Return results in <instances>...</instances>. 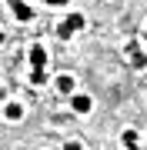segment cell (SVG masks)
Listing matches in <instances>:
<instances>
[{
  "label": "cell",
  "mask_w": 147,
  "mask_h": 150,
  "mask_svg": "<svg viewBox=\"0 0 147 150\" xmlns=\"http://www.w3.org/2000/svg\"><path fill=\"white\" fill-rule=\"evenodd\" d=\"M131 64H134L137 70H144V67H147V54H144V50H137V54L131 57Z\"/></svg>",
  "instance_id": "9c48e42d"
},
{
  "label": "cell",
  "mask_w": 147,
  "mask_h": 150,
  "mask_svg": "<svg viewBox=\"0 0 147 150\" xmlns=\"http://www.w3.org/2000/svg\"><path fill=\"white\" fill-rule=\"evenodd\" d=\"M47 7H67V0H44Z\"/></svg>",
  "instance_id": "7c38bea8"
},
{
  "label": "cell",
  "mask_w": 147,
  "mask_h": 150,
  "mask_svg": "<svg viewBox=\"0 0 147 150\" xmlns=\"http://www.w3.org/2000/svg\"><path fill=\"white\" fill-rule=\"evenodd\" d=\"M124 150H137V130H124Z\"/></svg>",
  "instance_id": "52a82bcc"
},
{
  "label": "cell",
  "mask_w": 147,
  "mask_h": 150,
  "mask_svg": "<svg viewBox=\"0 0 147 150\" xmlns=\"http://www.w3.org/2000/svg\"><path fill=\"white\" fill-rule=\"evenodd\" d=\"M90 107H94V100H90V97L87 93H70V110L74 113H90Z\"/></svg>",
  "instance_id": "6da1fadb"
},
{
  "label": "cell",
  "mask_w": 147,
  "mask_h": 150,
  "mask_svg": "<svg viewBox=\"0 0 147 150\" xmlns=\"http://www.w3.org/2000/svg\"><path fill=\"white\" fill-rule=\"evenodd\" d=\"M54 87H57V90H60V93H67V97H70L77 83H74V77H70V74H60V77H57V80H54Z\"/></svg>",
  "instance_id": "277c9868"
},
{
  "label": "cell",
  "mask_w": 147,
  "mask_h": 150,
  "mask_svg": "<svg viewBox=\"0 0 147 150\" xmlns=\"http://www.w3.org/2000/svg\"><path fill=\"white\" fill-rule=\"evenodd\" d=\"M64 23H67V27H70L74 33L87 27V20H84V13H77V10H74V13H67V20H64Z\"/></svg>",
  "instance_id": "5b68a950"
},
{
  "label": "cell",
  "mask_w": 147,
  "mask_h": 150,
  "mask_svg": "<svg viewBox=\"0 0 147 150\" xmlns=\"http://www.w3.org/2000/svg\"><path fill=\"white\" fill-rule=\"evenodd\" d=\"M4 117L17 123V120H20V117H23V107H20V103H7V107H4Z\"/></svg>",
  "instance_id": "8992f818"
},
{
  "label": "cell",
  "mask_w": 147,
  "mask_h": 150,
  "mask_svg": "<svg viewBox=\"0 0 147 150\" xmlns=\"http://www.w3.org/2000/svg\"><path fill=\"white\" fill-rule=\"evenodd\" d=\"M0 43H4V33H0Z\"/></svg>",
  "instance_id": "4fadbf2b"
},
{
  "label": "cell",
  "mask_w": 147,
  "mask_h": 150,
  "mask_svg": "<svg viewBox=\"0 0 147 150\" xmlns=\"http://www.w3.org/2000/svg\"><path fill=\"white\" fill-rule=\"evenodd\" d=\"M30 83L33 87H44L47 83V74H44V70H30Z\"/></svg>",
  "instance_id": "ba28073f"
},
{
  "label": "cell",
  "mask_w": 147,
  "mask_h": 150,
  "mask_svg": "<svg viewBox=\"0 0 147 150\" xmlns=\"http://www.w3.org/2000/svg\"><path fill=\"white\" fill-rule=\"evenodd\" d=\"M7 4L13 7V17H17L20 23H27L30 17H33V7H27V0H7Z\"/></svg>",
  "instance_id": "7a4b0ae2"
},
{
  "label": "cell",
  "mask_w": 147,
  "mask_h": 150,
  "mask_svg": "<svg viewBox=\"0 0 147 150\" xmlns=\"http://www.w3.org/2000/svg\"><path fill=\"white\" fill-rule=\"evenodd\" d=\"M57 37H60V40H70V37H74V30L67 27L64 20H60V23H57Z\"/></svg>",
  "instance_id": "30bf717a"
},
{
  "label": "cell",
  "mask_w": 147,
  "mask_h": 150,
  "mask_svg": "<svg viewBox=\"0 0 147 150\" xmlns=\"http://www.w3.org/2000/svg\"><path fill=\"white\" fill-rule=\"evenodd\" d=\"M144 40H147V30H144Z\"/></svg>",
  "instance_id": "5bb4252c"
},
{
  "label": "cell",
  "mask_w": 147,
  "mask_h": 150,
  "mask_svg": "<svg viewBox=\"0 0 147 150\" xmlns=\"http://www.w3.org/2000/svg\"><path fill=\"white\" fill-rule=\"evenodd\" d=\"M64 150H84V144H80V140H67Z\"/></svg>",
  "instance_id": "8fae6325"
},
{
  "label": "cell",
  "mask_w": 147,
  "mask_h": 150,
  "mask_svg": "<svg viewBox=\"0 0 147 150\" xmlns=\"http://www.w3.org/2000/svg\"><path fill=\"white\" fill-rule=\"evenodd\" d=\"M44 64H47V50L40 43H33L30 47V70H44Z\"/></svg>",
  "instance_id": "3957f363"
}]
</instances>
